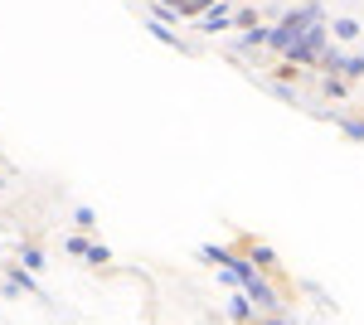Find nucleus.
Segmentation results:
<instances>
[{
	"instance_id": "nucleus-2",
	"label": "nucleus",
	"mask_w": 364,
	"mask_h": 325,
	"mask_svg": "<svg viewBox=\"0 0 364 325\" xmlns=\"http://www.w3.org/2000/svg\"><path fill=\"white\" fill-rule=\"evenodd\" d=\"M199 257H204L209 267H228V257H233V247H228V243H204V247H199Z\"/></svg>"
},
{
	"instance_id": "nucleus-9",
	"label": "nucleus",
	"mask_w": 364,
	"mask_h": 325,
	"mask_svg": "<svg viewBox=\"0 0 364 325\" xmlns=\"http://www.w3.org/2000/svg\"><path fill=\"white\" fill-rule=\"evenodd\" d=\"M73 223H78L83 233H92V228H97V214H92L87 204H78V209H73Z\"/></svg>"
},
{
	"instance_id": "nucleus-13",
	"label": "nucleus",
	"mask_w": 364,
	"mask_h": 325,
	"mask_svg": "<svg viewBox=\"0 0 364 325\" xmlns=\"http://www.w3.org/2000/svg\"><path fill=\"white\" fill-rule=\"evenodd\" d=\"M199 325H228V316H214V311H204V316H199Z\"/></svg>"
},
{
	"instance_id": "nucleus-11",
	"label": "nucleus",
	"mask_w": 364,
	"mask_h": 325,
	"mask_svg": "<svg viewBox=\"0 0 364 325\" xmlns=\"http://www.w3.org/2000/svg\"><path fill=\"white\" fill-rule=\"evenodd\" d=\"M228 25H233V15H228V10H219V15H209V20H204V29H214V34L228 29Z\"/></svg>"
},
{
	"instance_id": "nucleus-14",
	"label": "nucleus",
	"mask_w": 364,
	"mask_h": 325,
	"mask_svg": "<svg viewBox=\"0 0 364 325\" xmlns=\"http://www.w3.org/2000/svg\"><path fill=\"white\" fill-rule=\"evenodd\" d=\"M0 194H5V175H0Z\"/></svg>"
},
{
	"instance_id": "nucleus-5",
	"label": "nucleus",
	"mask_w": 364,
	"mask_h": 325,
	"mask_svg": "<svg viewBox=\"0 0 364 325\" xmlns=\"http://www.w3.org/2000/svg\"><path fill=\"white\" fill-rule=\"evenodd\" d=\"M336 127L350 136V141H364V117H336Z\"/></svg>"
},
{
	"instance_id": "nucleus-12",
	"label": "nucleus",
	"mask_w": 364,
	"mask_h": 325,
	"mask_svg": "<svg viewBox=\"0 0 364 325\" xmlns=\"http://www.w3.org/2000/svg\"><path fill=\"white\" fill-rule=\"evenodd\" d=\"M63 247H68L73 257H83V252H87V238H83V233H73V238H63Z\"/></svg>"
},
{
	"instance_id": "nucleus-7",
	"label": "nucleus",
	"mask_w": 364,
	"mask_h": 325,
	"mask_svg": "<svg viewBox=\"0 0 364 325\" xmlns=\"http://www.w3.org/2000/svg\"><path fill=\"white\" fill-rule=\"evenodd\" d=\"M321 92H326V97H345L350 87H345V78H340V73H326V82H321Z\"/></svg>"
},
{
	"instance_id": "nucleus-10",
	"label": "nucleus",
	"mask_w": 364,
	"mask_h": 325,
	"mask_svg": "<svg viewBox=\"0 0 364 325\" xmlns=\"http://www.w3.org/2000/svg\"><path fill=\"white\" fill-rule=\"evenodd\" d=\"M262 44H267V29H262V25L243 34V49H262Z\"/></svg>"
},
{
	"instance_id": "nucleus-3",
	"label": "nucleus",
	"mask_w": 364,
	"mask_h": 325,
	"mask_svg": "<svg viewBox=\"0 0 364 325\" xmlns=\"http://www.w3.org/2000/svg\"><path fill=\"white\" fill-rule=\"evenodd\" d=\"M20 267H25V272H44V267H49V262H44V247L25 243V247H20Z\"/></svg>"
},
{
	"instance_id": "nucleus-6",
	"label": "nucleus",
	"mask_w": 364,
	"mask_h": 325,
	"mask_svg": "<svg viewBox=\"0 0 364 325\" xmlns=\"http://www.w3.org/2000/svg\"><path fill=\"white\" fill-rule=\"evenodd\" d=\"M87 262H92V267H107V262H112V247H102V243H87V252H83Z\"/></svg>"
},
{
	"instance_id": "nucleus-4",
	"label": "nucleus",
	"mask_w": 364,
	"mask_h": 325,
	"mask_svg": "<svg viewBox=\"0 0 364 325\" xmlns=\"http://www.w3.org/2000/svg\"><path fill=\"white\" fill-rule=\"evenodd\" d=\"M10 282H15L20 292H29V297H44V292L34 287V272H25V267H20V262H10Z\"/></svg>"
},
{
	"instance_id": "nucleus-1",
	"label": "nucleus",
	"mask_w": 364,
	"mask_h": 325,
	"mask_svg": "<svg viewBox=\"0 0 364 325\" xmlns=\"http://www.w3.org/2000/svg\"><path fill=\"white\" fill-rule=\"evenodd\" d=\"M224 316H228V325H252V321H257V311H252V301H248V292H243V287L224 301Z\"/></svg>"
},
{
	"instance_id": "nucleus-8",
	"label": "nucleus",
	"mask_w": 364,
	"mask_h": 325,
	"mask_svg": "<svg viewBox=\"0 0 364 325\" xmlns=\"http://www.w3.org/2000/svg\"><path fill=\"white\" fill-rule=\"evenodd\" d=\"M331 29H336V39H360V34H364V29H360V20H336Z\"/></svg>"
}]
</instances>
